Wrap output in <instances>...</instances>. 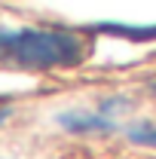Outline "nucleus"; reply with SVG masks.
Here are the masks:
<instances>
[{
  "label": "nucleus",
  "instance_id": "obj_1",
  "mask_svg": "<svg viewBox=\"0 0 156 159\" xmlns=\"http://www.w3.org/2000/svg\"><path fill=\"white\" fill-rule=\"evenodd\" d=\"M92 52L89 40L64 28H0V67L52 70L77 67Z\"/></svg>",
  "mask_w": 156,
  "mask_h": 159
},
{
  "label": "nucleus",
  "instance_id": "obj_2",
  "mask_svg": "<svg viewBox=\"0 0 156 159\" xmlns=\"http://www.w3.org/2000/svg\"><path fill=\"white\" fill-rule=\"evenodd\" d=\"M58 125L71 135H107V132H119V119L104 113L101 107H77V110H64L58 113Z\"/></svg>",
  "mask_w": 156,
  "mask_h": 159
},
{
  "label": "nucleus",
  "instance_id": "obj_4",
  "mask_svg": "<svg viewBox=\"0 0 156 159\" xmlns=\"http://www.w3.org/2000/svg\"><path fill=\"white\" fill-rule=\"evenodd\" d=\"M9 116H12V107H9V104H0V125H3Z\"/></svg>",
  "mask_w": 156,
  "mask_h": 159
},
{
  "label": "nucleus",
  "instance_id": "obj_5",
  "mask_svg": "<svg viewBox=\"0 0 156 159\" xmlns=\"http://www.w3.org/2000/svg\"><path fill=\"white\" fill-rule=\"evenodd\" d=\"M153 92H156V83H153Z\"/></svg>",
  "mask_w": 156,
  "mask_h": 159
},
{
  "label": "nucleus",
  "instance_id": "obj_3",
  "mask_svg": "<svg viewBox=\"0 0 156 159\" xmlns=\"http://www.w3.org/2000/svg\"><path fill=\"white\" fill-rule=\"evenodd\" d=\"M126 138L132 141V144H138V147H150V150H156V122H150V119H138V122H132V125L126 129Z\"/></svg>",
  "mask_w": 156,
  "mask_h": 159
}]
</instances>
